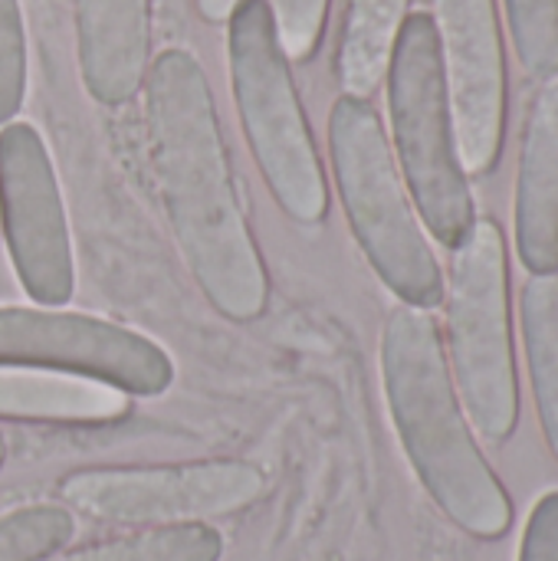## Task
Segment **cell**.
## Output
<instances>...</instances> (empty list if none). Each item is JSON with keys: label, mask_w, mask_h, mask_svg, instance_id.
<instances>
[{"label": "cell", "mask_w": 558, "mask_h": 561, "mask_svg": "<svg viewBox=\"0 0 558 561\" xmlns=\"http://www.w3.org/2000/svg\"><path fill=\"white\" fill-rule=\"evenodd\" d=\"M141 92L151 168L178 253L224 319L257 322L270 309V273L243 210L201 59L184 46L161 49Z\"/></svg>", "instance_id": "1"}, {"label": "cell", "mask_w": 558, "mask_h": 561, "mask_svg": "<svg viewBox=\"0 0 558 561\" xmlns=\"http://www.w3.org/2000/svg\"><path fill=\"white\" fill-rule=\"evenodd\" d=\"M378 358L395 434L424 493L460 533L503 539L513 529V503L460 404L437 319L398 306L385 319Z\"/></svg>", "instance_id": "2"}, {"label": "cell", "mask_w": 558, "mask_h": 561, "mask_svg": "<svg viewBox=\"0 0 558 561\" xmlns=\"http://www.w3.org/2000/svg\"><path fill=\"white\" fill-rule=\"evenodd\" d=\"M329 164L352 237L375 276L401 306L434 312L444 302V270L368 99L332 102Z\"/></svg>", "instance_id": "3"}, {"label": "cell", "mask_w": 558, "mask_h": 561, "mask_svg": "<svg viewBox=\"0 0 558 561\" xmlns=\"http://www.w3.org/2000/svg\"><path fill=\"white\" fill-rule=\"evenodd\" d=\"M227 72L247 148L273 201L303 227L322 224L329 178L270 0H240L227 16Z\"/></svg>", "instance_id": "4"}, {"label": "cell", "mask_w": 558, "mask_h": 561, "mask_svg": "<svg viewBox=\"0 0 558 561\" xmlns=\"http://www.w3.org/2000/svg\"><path fill=\"white\" fill-rule=\"evenodd\" d=\"M444 352L480 440L500 447L520 427V371L510 312V247L493 217H477L444 276Z\"/></svg>", "instance_id": "5"}, {"label": "cell", "mask_w": 558, "mask_h": 561, "mask_svg": "<svg viewBox=\"0 0 558 561\" xmlns=\"http://www.w3.org/2000/svg\"><path fill=\"white\" fill-rule=\"evenodd\" d=\"M385 89L391 125L388 141L405 187L428 237L454 250L477 224V204L457 151L454 112L431 13L411 10L401 23Z\"/></svg>", "instance_id": "6"}, {"label": "cell", "mask_w": 558, "mask_h": 561, "mask_svg": "<svg viewBox=\"0 0 558 561\" xmlns=\"http://www.w3.org/2000/svg\"><path fill=\"white\" fill-rule=\"evenodd\" d=\"M263 493L266 473L237 457L86 467L59 480V500L69 513L125 529L227 519L257 506Z\"/></svg>", "instance_id": "7"}, {"label": "cell", "mask_w": 558, "mask_h": 561, "mask_svg": "<svg viewBox=\"0 0 558 561\" xmlns=\"http://www.w3.org/2000/svg\"><path fill=\"white\" fill-rule=\"evenodd\" d=\"M0 365L99 381L128 398H158L174 385V358L151 335L46 306H0Z\"/></svg>", "instance_id": "8"}, {"label": "cell", "mask_w": 558, "mask_h": 561, "mask_svg": "<svg viewBox=\"0 0 558 561\" xmlns=\"http://www.w3.org/2000/svg\"><path fill=\"white\" fill-rule=\"evenodd\" d=\"M0 230L30 302L62 309L76 293L69 217L49 148L30 122L0 128Z\"/></svg>", "instance_id": "9"}, {"label": "cell", "mask_w": 558, "mask_h": 561, "mask_svg": "<svg viewBox=\"0 0 558 561\" xmlns=\"http://www.w3.org/2000/svg\"><path fill=\"white\" fill-rule=\"evenodd\" d=\"M441 69L467 178L497 171L506 145L510 76L497 0H431Z\"/></svg>", "instance_id": "10"}, {"label": "cell", "mask_w": 558, "mask_h": 561, "mask_svg": "<svg viewBox=\"0 0 558 561\" xmlns=\"http://www.w3.org/2000/svg\"><path fill=\"white\" fill-rule=\"evenodd\" d=\"M516 256L529 276H558V72L539 79L516 174Z\"/></svg>", "instance_id": "11"}, {"label": "cell", "mask_w": 558, "mask_h": 561, "mask_svg": "<svg viewBox=\"0 0 558 561\" xmlns=\"http://www.w3.org/2000/svg\"><path fill=\"white\" fill-rule=\"evenodd\" d=\"M76 56L99 105L132 102L151 66V0H72Z\"/></svg>", "instance_id": "12"}, {"label": "cell", "mask_w": 558, "mask_h": 561, "mask_svg": "<svg viewBox=\"0 0 558 561\" xmlns=\"http://www.w3.org/2000/svg\"><path fill=\"white\" fill-rule=\"evenodd\" d=\"M132 398L86 378L0 365V417L23 424H112L125 417Z\"/></svg>", "instance_id": "13"}, {"label": "cell", "mask_w": 558, "mask_h": 561, "mask_svg": "<svg viewBox=\"0 0 558 561\" xmlns=\"http://www.w3.org/2000/svg\"><path fill=\"white\" fill-rule=\"evenodd\" d=\"M411 13V0H345L335 76L342 95L372 99L382 89L395 39Z\"/></svg>", "instance_id": "14"}, {"label": "cell", "mask_w": 558, "mask_h": 561, "mask_svg": "<svg viewBox=\"0 0 558 561\" xmlns=\"http://www.w3.org/2000/svg\"><path fill=\"white\" fill-rule=\"evenodd\" d=\"M523 355L546 444L558 460V276H529L520 296Z\"/></svg>", "instance_id": "15"}, {"label": "cell", "mask_w": 558, "mask_h": 561, "mask_svg": "<svg viewBox=\"0 0 558 561\" xmlns=\"http://www.w3.org/2000/svg\"><path fill=\"white\" fill-rule=\"evenodd\" d=\"M224 536L214 523L132 529L115 539L89 542L79 549H62L43 561H220Z\"/></svg>", "instance_id": "16"}, {"label": "cell", "mask_w": 558, "mask_h": 561, "mask_svg": "<svg viewBox=\"0 0 558 561\" xmlns=\"http://www.w3.org/2000/svg\"><path fill=\"white\" fill-rule=\"evenodd\" d=\"M76 539V516L62 503H26L0 516V561H43Z\"/></svg>", "instance_id": "17"}, {"label": "cell", "mask_w": 558, "mask_h": 561, "mask_svg": "<svg viewBox=\"0 0 558 561\" xmlns=\"http://www.w3.org/2000/svg\"><path fill=\"white\" fill-rule=\"evenodd\" d=\"M516 59L536 82L558 72V0H503Z\"/></svg>", "instance_id": "18"}, {"label": "cell", "mask_w": 558, "mask_h": 561, "mask_svg": "<svg viewBox=\"0 0 558 561\" xmlns=\"http://www.w3.org/2000/svg\"><path fill=\"white\" fill-rule=\"evenodd\" d=\"M30 49L20 0H0V128L16 122L26 102Z\"/></svg>", "instance_id": "19"}, {"label": "cell", "mask_w": 558, "mask_h": 561, "mask_svg": "<svg viewBox=\"0 0 558 561\" xmlns=\"http://www.w3.org/2000/svg\"><path fill=\"white\" fill-rule=\"evenodd\" d=\"M270 10L286 59L306 62L326 36L332 0H270Z\"/></svg>", "instance_id": "20"}, {"label": "cell", "mask_w": 558, "mask_h": 561, "mask_svg": "<svg viewBox=\"0 0 558 561\" xmlns=\"http://www.w3.org/2000/svg\"><path fill=\"white\" fill-rule=\"evenodd\" d=\"M520 561H558V490L533 503L523 526Z\"/></svg>", "instance_id": "21"}, {"label": "cell", "mask_w": 558, "mask_h": 561, "mask_svg": "<svg viewBox=\"0 0 558 561\" xmlns=\"http://www.w3.org/2000/svg\"><path fill=\"white\" fill-rule=\"evenodd\" d=\"M237 3L240 0H194L201 20H207V23H227V16L237 10Z\"/></svg>", "instance_id": "22"}, {"label": "cell", "mask_w": 558, "mask_h": 561, "mask_svg": "<svg viewBox=\"0 0 558 561\" xmlns=\"http://www.w3.org/2000/svg\"><path fill=\"white\" fill-rule=\"evenodd\" d=\"M3 463H7V440H3V434H0V470H3Z\"/></svg>", "instance_id": "23"}]
</instances>
